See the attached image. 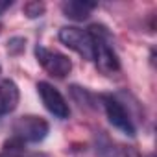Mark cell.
<instances>
[{
    "label": "cell",
    "instance_id": "cell-4",
    "mask_svg": "<svg viewBox=\"0 0 157 157\" xmlns=\"http://www.w3.org/2000/svg\"><path fill=\"white\" fill-rule=\"evenodd\" d=\"M35 57L39 61V65L56 78H65L70 74L72 70V61L68 59V56L57 52V50H50L46 46H37L35 48Z\"/></svg>",
    "mask_w": 157,
    "mask_h": 157
},
{
    "label": "cell",
    "instance_id": "cell-12",
    "mask_svg": "<svg viewBox=\"0 0 157 157\" xmlns=\"http://www.w3.org/2000/svg\"><path fill=\"white\" fill-rule=\"evenodd\" d=\"M146 157H155V155H151V153H150V155H146Z\"/></svg>",
    "mask_w": 157,
    "mask_h": 157
},
{
    "label": "cell",
    "instance_id": "cell-6",
    "mask_svg": "<svg viewBox=\"0 0 157 157\" xmlns=\"http://www.w3.org/2000/svg\"><path fill=\"white\" fill-rule=\"evenodd\" d=\"M102 104H104V109H105L107 120H109L117 129H120L124 135L133 137V135H135V124H133L129 113L126 111V107H124L117 98L107 96V94L102 96Z\"/></svg>",
    "mask_w": 157,
    "mask_h": 157
},
{
    "label": "cell",
    "instance_id": "cell-2",
    "mask_svg": "<svg viewBox=\"0 0 157 157\" xmlns=\"http://www.w3.org/2000/svg\"><path fill=\"white\" fill-rule=\"evenodd\" d=\"M48 129H50V126L43 117L26 115V117H21L15 120L11 139L22 142L24 146L26 144H37V142L46 139Z\"/></svg>",
    "mask_w": 157,
    "mask_h": 157
},
{
    "label": "cell",
    "instance_id": "cell-13",
    "mask_svg": "<svg viewBox=\"0 0 157 157\" xmlns=\"http://www.w3.org/2000/svg\"><path fill=\"white\" fill-rule=\"evenodd\" d=\"M0 30H2V26H0Z\"/></svg>",
    "mask_w": 157,
    "mask_h": 157
},
{
    "label": "cell",
    "instance_id": "cell-5",
    "mask_svg": "<svg viewBox=\"0 0 157 157\" xmlns=\"http://www.w3.org/2000/svg\"><path fill=\"white\" fill-rule=\"evenodd\" d=\"M37 93L41 96L43 105L46 107V111L50 115H54L56 118H61V120L68 118V115H70L68 102L65 100V96L54 85H50L48 82H39L37 83Z\"/></svg>",
    "mask_w": 157,
    "mask_h": 157
},
{
    "label": "cell",
    "instance_id": "cell-1",
    "mask_svg": "<svg viewBox=\"0 0 157 157\" xmlns=\"http://www.w3.org/2000/svg\"><path fill=\"white\" fill-rule=\"evenodd\" d=\"M89 33L93 35L94 41V57L93 61L96 63V67L104 72V74H115L120 70V59L115 52V48L111 46V37L107 33V30L104 26H91Z\"/></svg>",
    "mask_w": 157,
    "mask_h": 157
},
{
    "label": "cell",
    "instance_id": "cell-3",
    "mask_svg": "<svg viewBox=\"0 0 157 157\" xmlns=\"http://www.w3.org/2000/svg\"><path fill=\"white\" fill-rule=\"evenodd\" d=\"M59 41L74 50L76 54H80L83 59L93 61L94 57V41L89 30H82L78 26H65L59 30Z\"/></svg>",
    "mask_w": 157,
    "mask_h": 157
},
{
    "label": "cell",
    "instance_id": "cell-7",
    "mask_svg": "<svg viewBox=\"0 0 157 157\" xmlns=\"http://www.w3.org/2000/svg\"><path fill=\"white\" fill-rule=\"evenodd\" d=\"M19 87L13 80H2L0 82V118L15 111L19 105Z\"/></svg>",
    "mask_w": 157,
    "mask_h": 157
},
{
    "label": "cell",
    "instance_id": "cell-9",
    "mask_svg": "<svg viewBox=\"0 0 157 157\" xmlns=\"http://www.w3.org/2000/svg\"><path fill=\"white\" fill-rule=\"evenodd\" d=\"M0 157H44L41 153H32L26 150V146L15 139H10L6 140L4 144V150L0 151Z\"/></svg>",
    "mask_w": 157,
    "mask_h": 157
},
{
    "label": "cell",
    "instance_id": "cell-8",
    "mask_svg": "<svg viewBox=\"0 0 157 157\" xmlns=\"http://www.w3.org/2000/svg\"><path fill=\"white\" fill-rule=\"evenodd\" d=\"M94 8H96L94 2H83V0H65V2H61L63 15L76 22L89 19V15L93 13Z\"/></svg>",
    "mask_w": 157,
    "mask_h": 157
},
{
    "label": "cell",
    "instance_id": "cell-11",
    "mask_svg": "<svg viewBox=\"0 0 157 157\" xmlns=\"http://www.w3.org/2000/svg\"><path fill=\"white\" fill-rule=\"evenodd\" d=\"M13 6V2H11V0H0V15H2L6 10H10Z\"/></svg>",
    "mask_w": 157,
    "mask_h": 157
},
{
    "label": "cell",
    "instance_id": "cell-10",
    "mask_svg": "<svg viewBox=\"0 0 157 157\" xmlns=\"http://www.w3.org/2000/svg\"><path fill=\"white\" fill-rule=\"evenodd\" d=\"M46 11V6L43 2H37V0H32V2H26L24 4V15L28 19H37V17H43Z\"/></svg>",
    "mask_w": 157,
    "mask_h": 157
}]
</instances>
